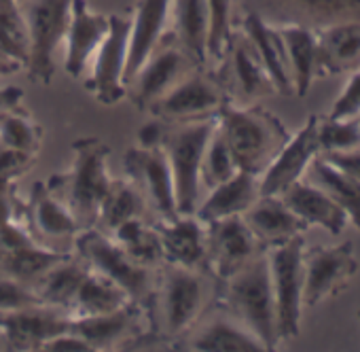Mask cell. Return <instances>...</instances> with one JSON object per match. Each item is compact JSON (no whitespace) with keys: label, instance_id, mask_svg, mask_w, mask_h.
Instances as JSON below:
<instances>
[{"label":"cell","instance_id":"29","mask_svg":"<svg viewBox=\"0 0 360 352\" xmlns=\"http://www.w3.org/2000/svg\"><path fill=\"white\" fill-rule=\"evenodd\" d=\"M284 43L286 62L297 96H305L318 77V32L303 24H280L276 26Z\"/></svg>","mask_w":360,"mask_h":352},{"label":"cell","instance_id":"13","mask_svg":"<svg viewBox=\"0 0 360 352\" xmlns=\"http://www.w3.org/2000/svg\"><path fill=\"white\" fill-rule=\"evenodd\" d=\"M208 272L217 282L231 278L265 246L246 225L244 217H227L206 223Z\"/></svg>","mask_w":360,"mask_h":352},{"label":"cell","instance_id":"48","mask_svg":"<svg viewBox=\"0 0 360 352\" xmlns=\"http://www.w3.org/2000/svg\"><path fill=\"white\" fill-rule=\"evenodd\" d=\"M320 155L326 157L337 168H341L343 172H347L349 176H354L356 181H360V149L343 151V153H320Z\"/></svg>","mask_w":360,"mask_h":352},{"label":"cell","instance_id":"1","mask_svg":"<svg viewBox=\"0 0 360 352\" xmlns=\"http://www.w3.org/2000/svg\"><path fill=\"white\" fill-rule=\"evenodd\" d=\"M206 270H189L163 263L159 280H155L153 295L146 303L148 320L157 341H174L185 337L202 318L210 280Z\"/></svg>","mask_w":360,"mask_h":352},{"label":"cell","instance_id":"3","mask_svg":"<svg viewBox=\"0 0 360 352\" xmlns=\"http://www.w3.org/2000/svg\"><path fill=\"white\" fill-rule=\"evenodd\" d=\"M217 125L240 170L261 176L290 138L282 121L257 104L227 100L217 113Z\"/></svg>","mask_w":360,"mask_h":352},{"label":"cell","instance_id":"44","mask_svg":"<svg viewBox=\"0 0 360 352\" xmlns=\"http://www.w3.org/2000/svg\"><path fill=\"white\" fill-rule=\"evenodd\" d=\"M328 117L335 119H358L360 117V68L352 73L343 85L339 98L335 100Z\"/></svg>","mask_w":360,"mask_h":352},{"label":"cell","instance_id":"9","mask_svg":"<svg viewBox=\"0 0 360 352\" xmlns=\"http://www.w3.org/2000/svg\"><path fill=\"white\" fill-rule=\"evenodd\" d=\"M227 92L214 75H206L202 68L180 79L165 96H161L148 113L165 123H183L217 117L227 102Z\"/></svg>","mask_w":360,"mask_h":352},{"label":"cell","instance_id":"17","mask_svg":"<svg viewBox=\"0 0 360 352\" xmlns=\"http://www.w3.org/2000/svg\"><path fill=\"white\" fill-rule=\"evenodd\" d=\"M318 119L311 115L303 127L286 140L267 170L259 176V194L261 196H280L286 187L297 183L305 176L307 165L316 155H320L318 144Z\"/></svg>","mask_w":360,"mask_h":352},{"label":"cell","instance_id":"43","mask_svg":"<svg viewBox=\"0 0 360 352\" xmlns=\"http://www.w3.org/2000/svg\"><path fill=\"white\" fill-rule=\"evenodd\" d=\"M37 159H39V155L0 144V181L18 183L22 176L37 163Z\"/></svg>","mask_w":360,"mask_h":352},{"label":"cell","instance_id":"35","mask_svg":"<svg viewBox=\"0 0 360 352\" xmlns=\"http://www.w3.org/2000/svg\"><path fill=\"white\" fill-rule=\"evenodd\" d=\"M146 208L148 206H146L144 196L140 194V189L129 179H125V181H115L112 179L110 189H108V194L104 196V200L100 204L96 227L110 234L121 223L144 217Z\"/></svg>","mask_w":360,"mask_h":352},{"label":"cell","instance_id":"8","mask_svg":"<svg viewBox=\"0 0 360 352\" xmlns=\"http://www.w3.org/2000/svg\"><path fill=\"white\" fill-rule=\"evenodd\" d=\"M276 299L278 333L282 341L295 339L301 329L303 312V255L305 238L295 236L282 244L265 249Z\"/></svg>","mask_w":360,"mask_h":352},{"label":"cell","instance_id":"22","mask_svg":"<svg viewBox=\"0 0 360 352\" xmlns=\"http://www.w3.org/2000/svg\"><path fill=\"white\" fill-rule=\"evenodd\" d=\"M183 344L180 348L193 352H267L263 341L225 308L200 327L195 325Z\"/></svg>","mask_w":360,"mask_h":352},{"label":"cell","instance_id":"40","mask_svg":"<svg viewBox=\"0 0 360 352\" xmlns=\"http://www.w3.org/2000/svg\"><path fill=\"white\" fill-rule=\"evenodd\" d=\"M210 15L208 62H223L233 41V7L236 0H206Z\"/></svg>","mask_w":360,"mask_h":352},{"label":"cell","instance_id":"16","mask_svg":"<svg viewBox=\"0 0 360 352\" xmlns=\"http://www.w3.org/2000/svg\"><path fill=\"white\" fill-rule=\"evenodd\" d=\"M68 329H70L68 312L47 303H34L22 310L0 314V333H3L5 348L15 352H26V350L41 352L45 341Z\"/></svg>","mask_w":360,"mask_h":352},{"label":"cell","instance_id":"19","mask_svg":"<svg viewBox=\"0 0 360 352\" xmlns=\"http://www.w3.org/2000/svg\"><path fill=\"white\" fill-rule=\"evenodd\" d=\"M108 15L91 11L87 0H72L70 22L64 37V70L72 79H81L94 60L98 47L108 34Z\"/></svg>","mask_w":360,"mask_h":352},{"label":"cell","instance_id":"32","mask_svg":"<svg viewBox=\"0 0 360 352\" xmlns=\"http://www.w3.org/2000/svg\"><path fill=\"white\" fill-rule=\"evenodd\" d=\"M30 56L28 24L20 0H0V73L26 68Z\"/></svg>","mask_w":360,"mask_h":352},{"label":"cell","instance_id":"42","mask_svg":"<svg viewBox=\"0 0 360 352\" xmlns=\"http://www.w3.org/2000/svg\"><path fill=\"white\" fill-rule=\"evenodd\" d=\"M34 303H43L34 291V287L20 282L11 276L0 274V314H7L13 310H22Z\"/></svg>","mask_w":360,"mask_h":352},{"label":"cell","instance_id":"25","mask_svg":"<svg viewBox=\"0 0 360 352\" xmlns=\"http://www.w3.org/2000/svg\"><path fill=\"white\" fill-rule=\"evenodd\" d=\"M242 217L265 249L307 232V223L299 219L280 196H259Z\"/></svg>","mask_w":360,"mask_h":352},{"label":"cell","instance_id":"36","mask_svg":"<svg viewBox=\"0 0 360 352\" xmlns=\"http://www.w3.org/2000/svg\"><path fill=\"white\" fill-rule=\"evenodd\" d=\"M110 236L136 263L150 270H159V265L163 263L157 227L155 223H146L144 217L121 223L117 230L110 232Z\"/></svg>","mask_w":360,"mask_h":352},{"label":"cell","instance_id":"39","mask_svg":"<svg viewBox=\"0 0 360 352\" xmlns=\"http://www.w3.org/2000/svg\"><path fill=\"white\" fill-rule=\"evenodd\" d=\"M238 163L236 157L227 144V140L223 138V134L219 132V125L214 127L206 151H204V159H202V189H212L221 183H225L227 179L238 172Z\"/></svg>","mask_w":360,"mask_h":352},{"label":"cell","instance_id":"45","mask_svg":"<svg viewBox=\"0 0 360 352\" xmlns=\"http://www.w3.org/2000/svg\"><path fill=\"white\" fill-rule=\"evenodd\" d=\"M9 221L24 223V204L15 196L13 181H0V225Z\"/></svg>","mask_w":360,"mask_h":352},{"label":"cell","instance_id":"7","mask_svg":"<svg viewBox=\"0 0 360 352\" xmlns=\"http://www.w3.org/2000/svg\"><path fill=\"white\" fill-rule=\"evenodd\" d=\"M28 24L30 56L26 73L30 81L49 85L56 75V51L64 43L72 0H20Z\"/></svg>","mask_w":360,"mask_h":352},{"label":"cell","instance_id":"46","mask_svg":"<svg viewBox=\"0 0 360 352\" xmlns=\"http://www.w3.org/2000/svg\"><path fill=\"white\" fill-rule=\"evenodd\" d=\"M41 352H94V348L75 331H64L56 337H51L49 341H45Z\"/></svg>","mask_w":360,"mask_h":352},{"label":"cell","instance_id":"26","mask_svg":"<svg viewBox=\"0 0 360 352\" xmlns=\"http://www.w3.org/2000/svg\"><path fill=\"white\" fill-rule=\"evenodd\" d=\"M172 39L198 66H208L210 15L206 0H169Z\"/></svg>","mask_w":360,"mask_h":352},{"label":"cell","instance_id":"21","mask_svg":"<svg viewBox=\"0 0 360 352\" xmlns=\"http://www.w3.org/2000/svg\"><path fill=\"white\" fill-rule=\"evenodd\" d=\"M129 18L125 85L163 43L165 28L169 24V0H138L129 11Z\"/></svg>","mask_w":360,"mask_h":352},{"label":"cell","instance_id":"5","mask_svg":"<svg viewBox=\"0 0 360 352\" xmlns=\"http://www.w3.org/2000/svg\"><path fill=\"white\" fill-rule=\"evenodd\" d=\"M214 127L217 117L167 123L161 146L172 172L178 215H195L198 210L202 191V159Z\"/></svg>","mask_w":360,"mask_h":352},{"label":"cell","instance_id":"6","mask_svg":"<svg viewBox=\"0 0 360 352\" xmlns=\"http://www.w3.org/2000/svg\"><path fill=\"white\" fill-rule=\"evenodd\" d=\"M77 255L96 272L117 282L131 301L146 308L155 289V270L136 263L117 240L100 227H85L75 236Z\"/></svg>","mask_w":360,"mask_h":352},{"label":"cell","instance_id":"49","mask_svg":"<svg viewBox=\"0 0 360 352\" xmlns=\"http://www.w3.org/2000/svg\"><path fill=\"white\" fill-rule=\"evenodd\" d=\"M24 98V92L15 85H9V87H0V113L11 108V106H18Z\"/></svg>","mask_w":360,"mask_h":352},{"label":"cell","instance_id":"31","mask_svg":"<svg viewBox=\"0 0 360 352\" xmlns=\"http://www.w3.org/2000/svg\"><path fill=\"white\" fill-rule=\"evenodd\" d=\"M305 181L326 191L349 217V221L360 230V181L330 163L326 157L316 155L305 170Z\"/></svg>","mask_w":360,"mask_h":352},{"label":"cell","instance_id":"33","mask_svg":"<svg viewBox=\"0 0 360 352\" xmlns=\"http://www.w3.org/2000/svg\"><path fill=\"white\" fill-rule=\"evenodd\" d=\"M129 303H136V301H131V297L117 282H112L104 274L89 268L87 276L83 278V282L72 299L68 314H70V318L98 316V314L115 312Z\"/></svg>","mask_w":360,"mask_h":352},{"label":"cell","instance_id":"11","mask_svg":"<svg viewBox=\"0 0 360 352\" xmlns=\"http://www.w3.org/2000/svg\"><path fill=\"white\" fill-rule=\"evenodd\" d=\"M66 255L41 244L22 221L0 225V274L34 287Z\"/></svg>","mask_w":360,"mask_h":352},{"label":"cell","instance_id":"28","mask_svg":"<svg viewBox=\"0 0 360 352\" xmlns=\"http://www.w3.org/2000/svg\"><path fill=\"white\" fill-rule=\"evenodd\" d=\"M259 176L238 170L225 183L208 189L204 202L198 204L195 217L204 223L244 215L259 198Z\"/></svg>","mask_w":360,"mask_h":352},{"label":"cell","instance_id":"14","mask_svg":"<svg viewBox=\"0 0 360 352\" xmlns=\"http://www.w3.org/2000/svg\"><path fill=\"white\" fill-rule=\"evenodd\" d=\"M123 170L144 196L146 206L157 213V219H172L178 215L172 172L163 146H131L123 157Z\"/></svg>","mask_w":360,"mask_h":352},{"label":"cell","instance_id":"24","mask_svg":"<svg viewBox=\"0 0 360 352\" xmlns=\"http://www.w3.org/2000/svg\"><path fill=\"white\" fill-rule=\"evenodd\" d=\"M280 198L286 202V206L309 225H318L326 230L330 236H339L345 232L349 217L347 213L320 187L311 185L305 179H299L290 187H286Z\"/></svg>","mask_w":360,"mask_h":352},{"label":"cell","instance_id":"37","mask_svg":"<svg viewBox=\"0 0 360 352\" xmlns=\"http://www.w3.org/2000/svg\"><path fill=\"white\" fill-rule=\"evenodd\" d=\"M0 144L39 155L43 146V127L20 104L11 106L0 113Z\"/></svg>","mask_w":360,"mask_h":352},{"label":"cell","instance_id":"10","mask_svg":"<svg viewBox=\"0 0 360 352\" xmlns=\"http://www.w3.org/2000/svg\"><path fill=\"white\" fill-rule=\"evenodd\" d=\"M358 272L354 246L349 242L337 246L305 249L303 255V308H314L330 297L341 295Z\"/></svg>","mask_w":360,"mask_h":352},{"label":"cell","instance_id":"41","mask_svg":"<svg viewBox=\"0 0 360 352\" xmlns=\"http://www.w3.org/2000/svg\"><path fill=\"white\" fill-rule=\"evenodd\" d=\"M318 144L320 153H343L360 149V117L358 119H318Z\"/></svg>","mask_w":360,"mask_h":352},{"label":"cell","instance_id":"18","mask_svg":"<svg viewBox=\"0 0 360 352\" xmlns=\"http://www.w3.org/2000/svg\"><path fill=\"white\" fill-rule=\"evenodd\" d=\"M24 225L45 246L53 249V242H68L83 230L68 206L47 187L45 181L32 185L24 204Z\"/></svg>","mask_w":360,"mask_h":352},{"label":"cell","instance_id":"50","mask_svg":"<svg viewBox=\"0 0 360 352\" xmlns=\"http://www.w3.org/2000/svg\"><path fill=\"white\" fill-rule=\"evenodd\" d=\"M358 320H360V310H358Z\"/></svg>","mask_w":360,"mask_h":352},{"label":"cell","instance_id":"20","mask_svg":"<svg viewBox=\"0 0 360 352\" xmlns=\"http://www.w3.org/2000/svg\"><path fill=\"white\" fill-rule=\"evenodd\" d=\"M155 227L161 240L163 263L208 272L204 221L195 215H176L172 219H157Z\"/></svg>","mask_w":360,"mask_h":352},{"label":"cell","instance_id":"4","mask_svg":"<svg viewBox=\"0 0 360 352\" xmlns=\"http://www.w3.org/2000/svg\"><path fill=\"white\" fill-rule=\"evenodd\" d=\"M219 287L221 306L250 329L263 341L267 352L276 350L282 339L278 333L276 299L265 249L231 278L219 282Z\"/></svg>","mask_w":360,"mask_h":352},{"label":"cell","instance_id":"38","mask_svg":"<svg viewBox=\"0 0 360 352\" xmlns=\"http://www.w3.org/2000/svg\"><path fill=\"white\" fill-rule=\"evenodd\" d=\"M276 3L299 15L295 24H301V18L320 22L322 28L347 20L360 22V0H276Z\"/></svg>","mask_w":360,"mask_h":352},{"label":"cell","instance_id":"27","mask_svg":"<svg viewBox=\"0 0 360 352\" xmlns=\"http://www.w3.org/2000/svg\"><path fill=\"white\" fill-rule=\"evenodd\" d=\"M360 68V22L347 20L318 30V77Z\"/></svg>","mask_w":360,"mask_h":352},{"label":"cell","instance_id":"34","mask_svg":"<svg viewBox=\"0 0 360 352\" xmlns=\"http://www.w3.org/2000/svg\"><path fill=\"white\" fill-rule=\"evenodd\" d=\"M89 265L77 255H66L62 261H58L37 284L34 291L39 295V299L47 306L60 308L64 312L70 310L72 299L83 282V278L87 276ZM70 316V314H68Z\"/></svg>","mask_w":360,"mask_h":352},{"label":"cell","instance_id":"30","mask_svg":"<svg viewBox=\"0 0 360 352\" xmlns=\"http://www.w3.org/2000/svg\"><path fill=\"white\" fill-rule=\"evenodd\" d=\"M227 56H229V68H231L233 87L238 92L240 104H255L257 100L276 94L269 75L265 73L261 60L257 58L246 37L242 39L233 37Z\"/></svg>","mask_w":360,"mask_h":352},{"label":"cell","instance_id":"12","mask_svg":"<svg viewBox=\"0 0 360 352\" xmlns=\"http://www.w3.org/2000/svg\"><path fill=\"white\" fill-rule=\"evenodd\" d=\"M108 34L94 56V73L87 81V89L104 106H115L127 96L125 64H127V41H129V13L108 15Z\"/></svg>","mask_w":360,"mask_h":352},{"label":"cell","instance_id":"2","mask_svg":"<svg viewBox=\"0 0 360 352\" xmlns=\"http://www.w3.org/2000/svg\"><path fill=\"white\" fill-rule=\"evenodd\" d=\"M108 157L110 146L104 140L96 136L79 138L72 142L70 168L45 181L83 230L96 225L100 204L110 189L112 179L108 172Z\"/></svg>","mask_w":360,"mask_h":352},{"label":"cell","instance_id":"15","mask_svg":"<svg viewBox=\"0 0 360 352\" xmlns=\"http://www.w3.org/2000/svg\"><path fill=\"white\" fill-rule=\"evenodd\" d=\"M189 68L198 66L176 43H161L153 56L129 79L127 94L136 108L148 111L161 96H165L180 79L189 75Z\"/></svg>","mask_w":360,"mask_h":352},{"label":"cell","instance_id":"23","mask_svg":"<svg viewBox=\"0 0 360 352\" xmlns=\"http://www.w3.org/2000/svg\"><path fill=\"white\" fill-rule=\"evenodd\" d=\"M242 32H244L246 41L250 43V47L255 49L257 58L261 60L265 73L269 75L276 94L292 96L295 87H292L286 51H284V43L280 39L278 28L271 26L261 13L250 11L242 20Z\"/></svg>","mask_w":360,"mask_h":352},{"label":"cell","instance_id":"47","mask_svg":"<svg viewBox=\"0 0 360 352\" xmlns=\"http://www.w3.org/2000/svg\"><path fill=\"white\" fill-rule=\"evenodd\" d=\"M165 130H167V123L161 121V119H153V121L144 123V125L138 130V134H136V140H138L136 146H142V149L161 146L163 136H165Z\"/></svg>","mask_w":360,"mask_h":352}]
</instances>
